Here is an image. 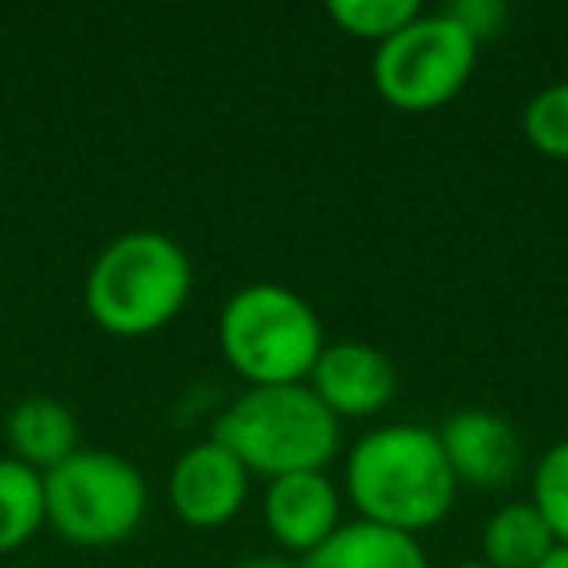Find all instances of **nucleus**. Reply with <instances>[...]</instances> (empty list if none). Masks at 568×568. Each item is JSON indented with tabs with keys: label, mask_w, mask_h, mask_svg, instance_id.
<instances>
[{
	"label": "nucleus",
	"mask_w": 568,
	"mask_h": 568,
	"mask_svg": "<svg viewBox=\"0 0 568 568\" xmlns=\"http://www.w3.org/2000/svg\"><path fill=\"white\" fill-rule=\"evenodd\" d=\"M301 568H428V552L417 537L386 529L378 521H343Z\"/></svg>",
	"instance_id": "f8f14e48"
},
{
	"label": "nucleus",
	"mask_w": 568,
	"mask_h": 568,
	"mask_svg": "<svg viewBox=\"0 0 568 568\" xmlns=\"http://www.w3.org/2000/svg\"><path fill=\"white\" fill-rule=\"evenodd\" d=\"M261 514L273 541L304 560L343 526V498L327 471H296L265 483Z\"/></svg>",
	"instance_id": "1a4fd4ad"
},
{
	"label": "nucleus",
	"mask_w": 568,
	"mask_h": 568,
	"mask_svg": "<svg viewBox=\"0 0 568 568\" xmlns=\"http://www.w3.org/2000/svg\"><path fill=\"white\" fill-rule=\"evenodd\" d=\"M4 436H9L12 459L48 475L51 467H59L79 452V417L59 397L36 394L12 405L9 420H4Z\"/></svg>",
	"instance_id": "9b49d317"
},
{
	"label": "nucleus",
	"mask_w": 568,
	"mask_h": 568,
	"mask_svg": "<svg viewBox=\"0 0 568 568\" xmlns=\"http://www.w3.org/2000/svg\"><path fill=\"white\" fill-rule=\"evenodd\" d=\"M211 440L242 459L261 479H281L296 471H324L335 459L343 428L324 409L308 382L301 386H245L214 417Z\"/></svg>",
	"instance_id": "7ed1b4c3"
},
{
	"label": "nucleus",
	"mask_w": 568,
	"mask_h": 568,
	"mask_svg": "<svg viewBox=\"0 0 568 568\" xmlns=\"http://www.w3.org/2000/svg\"><path fill=\"white\" fill-rule=\"evenodd\" d=\"M324 347V320L284 284H245L219 312V351L245 386H301Z\"/></svg>",
	"instance_id": "20e7f679"
},
{
	"label": "nucleus",
	"mask_w": 568,
	"mask_h": 568,
	"mask_svg": "<svg viewBox=\"0 0 568 568\" xmlns=\"http://www.w3.org/2000/svg\"><path fill=\"white\" fill-rule=\"evenodd\" d=\"M48 526L43 475L20 459L0 456V552H17Z\"/></svg>",
	"instance_id": "4468645a"
},
{
	"label": "nucleus",
	"mask_w": 568,
	"mask_h": 568,
	"mask_svg": "<svg viewBox=\"0 0 568 568\" xmlns=\"http://www.w3.org/2000/svg\"><path fill=\"white\" fill-rule=\"evenodd\" d=\"M529 503L552 529L557 545H568V440H557L534 467Z\"/></svg>",
	"instance_id": "f3484780"
},
{
	"label": "nucleus",
	"mask_w": 568,
	"mask_h": 568,
	"mask_svg": "<svg viewBox=\"0 0 568 568\" xmlns=\"http://www.w3.org/2000/svg\"><path fill=\"white\" fill-rule=\"evenodd\" d=\"M191 284L195 268L175 237L160 230H129L94 257L82 301L105 335L144 339L180 316Z\"/></svg>",
	"instance_id": "f03ea898"
},
{
	"label": "nucleus",
	"mask_w": 568,
	"mask_h": 568,
	"mask_svg": "<svg viewBox=\"0 0 568 568\" xmlns=\"http://www.w3.org/2000/svg\"><path fill=\"white\" fill-rule=\"evenodd\" d=\"M237 568H301V560H288V557H250V560H242Z\"/></svg>",
	"instance_id": "6ab92c4d"
},
{
	"label": "nucleus",
	"mask_w": 568,
	"mask_h": 568,
	"mask_svg": "<svg viewBox=\"0 0 568 568\" xmlns=\"http://www.w3.org/2000/svg\"><path fill=\"white\" fill-rule=\"evenodd\" d=\"M452 568H490V565H483V560H459V565H452Z\"/></svg>",
	"instance_id": "412c9836"
},
{
	"label": "nucleus",
	"mask_w": 568,
	"mask_h": 568,
	"mask_svg": "<svg viewBox=\"0 0 568 568\" xmlns=\"http://www.w3.org/2000/svg\"><path fill=\"white\" fill-rule=\"evenodd\" d=\"M440 448L456 483L467 487H503L521 467V440L506 417L490 409H459L436 428Z\"/></svg>",
	"instance_id": "9d476101"
},
{
	"label": "nucleus",
	"mask_w": 568,
	"mask_h": 568,
	"mask_svg": "<svg viewBox=\"0 0 568 568\" xmlns=\"http://www.w3.org/2000/svg\"><path fill=\"white\" fill-rule=\"evenodd\" d=\"M444 17L456 20L475 43H487L503 32V24L510 20V9H506L503 0H456V4H444Z\"/></svg>",
	"instance_id": "a211bd4d"
},
{
	"label": "nucleus",
	"mask_w": 568,
	"mask_h": 568,
	"mask_svg": "<svg viewBox=\"0 0 568 568\" xmlns=\"http://www.w3.org/2000/svg\"><path fill=\"white\" fill-rule=\"evenodd\" d=\"M308 389L335 420H363L382 413L397 394V371L374 343L343 339L320 351L308 374Z\"/></svg>",
	"instance_id": "6e6552de"
},
{
	"label": "nucleus",
	"mask_w": 568,
	"mask_h": 568,
	"mask_svg": "<svg viewBox=\"0 0 568 568\" xmlns=\"http://www.w3.org/2000/svg\"><path fill=\"white\" fill-rule=\"evenodd\" d=\"M343 483L358 518L409 537L440 526L459 487L440 436L425 425H382L366 433L351 448Z\"/></svg>",
	"instance_id": "f257e3e1"
},
{
	"label": "nucleus",
	"mask_w": 568,
	"mask_h": 568,
	"mask_svg": "<svg viewBox=\"0 0 568 568\" xmlns=\"http://www.w3.org/2000/svg\"><path fill=\"white\" fill-rule=\"evenodd\" d=\"M253 475L219 440H199L172 464L168 503L191 529H219L242 514Z\"/></svg>",
	"instance_id": "0eeeda50"
},
{
	"label": "nucleus",
	"mask_w": 568,
	"mask_h": 568,
	"mask_svg": "<svg viewBox=\"0 0 568 568\" xmlns=\"http://www.w3.org/2000/svg\"><path fill=\"white\" fill-rule=\"evenodd\" d=\"M48 526L82 549L121 545L149 514V483L133 459L105 448H79L43 475Z\"/></svg>",
	"instance_id": "39448f33"
},
{
	"label": "nucleus",
	"mask_w": 568,
	"mask_h": 568,
	"mask_svg": "<svg viewBox=\"0 0 568 568\" xmlns=\"http://www.w3.org/2000/svg\"><path fill=\"white\" fill-rule=\"evenodd\" d=\"M479 63V43L444 12H420L413 24L374 48L371 79L386 105L433 113L456 102Z\"/></svg>",
	"instance_id": "423d86ee"
},
{
	"label": "nucleus",
	"mask_w": 568,
	"mask_h": 568,
	"mask_svg": "<svg viewBox=\"0 0 568 568\" xmlns=\"http://www.w3.org/2000/svg\"><path fill=\"white\" fill-rule=\"evenodd\" d=\"M537 568H568V545H557V549H552Z\"/></svg>",
	"instance_id": "aec40b11"
},
{
	"label": "nucleus",
	"mask_w": 568,
	"mask_h": 568,
	"mask_svg": "<svg viewBox=\"0 0 568 568\" xmlns=\"http://www.w3.org/2000/svg\"><path fill=\"white\" fill-rule=\"evenodd\" d=\"M417 0H332L327 4V17L351 40H366V43H386L389 36H397L405 24L420 17Z\"/></svg>",
	"instance_id": "2eb2a0df"
},
{
	"label": "nucleus",
	"mask_w": 568,
	"mask_h": 568,
	"mask_svg": "<svg viewBox=\"0 0 568 568\" xmlns=\"http://www.w3.org/2000/svg\"><path fill=\"white\" fill-rule=\"evenodd\" d=\"M557 549L534 503H506L483 526V565L490 568H537Z\"/></svg>",
	"instance_id": "ddd939ff"
},
{
	"label": "nucleus",
	"mask_w": 568,
	"mask_h": 568,
	"mask_svg": "<svg viewBox=\"0 0 568 568\" xmlns=\"http://www.w3.org/2000/svg\"><path fill=\"white\" fill-rule=\"evenodd\" d=\"M521 133L529 149L568 164V79L541 87L521 110Z\"/></svg>",
	"instance_id": "dca6fc26"
}]
</instances>
